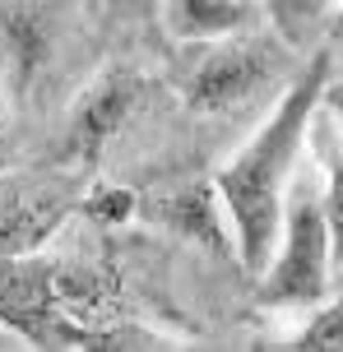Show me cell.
Instances as JSON below:
<instances>
[{
	"label": "cell",
	"mask_w": 343,
	"mask_h": 352,
	"mask_svg": "<svg viewBox=\"0 0 343 352\" xmlns=\"http://www.w3.org/2000/svg\"><path fill=\"white\" fill-rule=\"evenodd\" d=\"M325 297H334V246H329V218L320 204V176L297 172L283 199L278 241L260 269V306L311 311Z\"/></svg>",
	"instance_id": "obj_3"
},
{
	"label": "cell",
	"mask_w": 343,
	"mask_h": 352,
	"mask_svg": "<svg viewBox=\"0 0 343 352\" xmlns=\"http://www.w3.org/2000/svg\"><path fill=\"white\" fill-rule=\"evenodd\" d=\"M292 348H302V352H343V297L339 292L311 306V316L302 320V329L292 334Z\"/></svg>",
	"instance_id": "obj_13"
},
{
	"label": "cell",
	"mask_w": 343,
	"mask_h": 352,
	"mask_svg": "<svg viewBox=\"0 0 343 352\" xmlns=\"http://www.w3.org/2000/svg\"><path fill=\"white\" fill-rule=\"evenodd\" d=\"M84 218H93L98 228H121L130 218H140V195L130 186H107V181H89L79 195V209Z\"/></svg>",
	"instance_id": "obj_12"
},
{
	"label": "cell",
	"mask_w": 343,
	"mask_h": 352,
	"mask_svg": "<svg viewBox=\"0 0 343 352\" xmlns=\"http://www.w3.org/2000/svg\"><path fill=\"white\" fill-rule=\"evenodd\" d=\"M153 84L144 70H135L130 60H111L79 88L70 116H65V135H60V158L65 167H79L84 176L98 172V162L107 158V148L126 135L135 116L148 107Z\"/></svg>",
	"instance_id": "obj_5"
},
{
	"label": "cell",
	"mask_w": 343,
	"mask_h": 352,
	"mask_svg": "<svg viewBox=\"0 0 343 352\" xmlns=\"http://www.w3.org/2000/svg\"><path fill=\"white\" fill-rule=\"evenodd\" d=\"M329 70H334V52L316 47L311 60L297 65V74L274 98L265 125L214 172V190L228 209V223L236 236V264L246 274H260L274 241H278L283 199H288V186L297 176V162L307 148V125L320 107V88H325Z\"/></svg>",
	"instance_id": "obj_1"
},
{
	"label": "cell",
	"mask_w": 343,
	"mask_h": 352,
	"mask_svg": "<svg viewBox=\"0 0 343 352\" xmlns=\"http://www.w3.org/2000/svg\"><path fill=\"white\" fill-rule=\"evenodd\" d=\"M329 37H334V47H343V14H329Z\"/></svg>",
	"instance_id": "obj_16"
},
{
	"label": "cell",
	"mask_w": 343,
	"mask_h": 352,
	"mask_svg": "<svg viewBox=\"0 0 343 352\" xmlns=\"http://www.w3.org/2000/svg\"><path fill=\"white\" fill-rule=\"evenodd\" d=\"M307 144L316 148V162H320V204H325V218H329V246L339 255L343 246V130L320 107H316V116L307 125Z\"/></svg>",
	"instance_id": "obj_10"
},
{
	"label": "cell",
	"mask_w": 343,
	"mask_h": 352,
	"mask_svg": "<svg viewBox=\"0 0 343 352\" xmlns=\"http://www.w3.org/2000/svg\"><path fill=\"white\" fill-rule=\"evenodd\" d=\"M0 329L33 348H102L60 301V255H0Z\"/></svg>",
	"instance_id": "obj_4"
},
{
	"label": "cell",
	"mask_w": 343,
	"mask_h": 352,
	"mask_svg": "<svg viewBox=\"0 0 343 352\" xmlns=\"http://www.w3.org/2000/svg\"><path fill=\"white\" fill-rule=\"evenodd\" d=\"M325 5H329V10H339V14H343V0H325Z\"/></svg>",
	"instance_id": "obj_18"
},
{
	"label": "cell",
	"mask_w": 343,
	"mask_h": 352,
	"mask_svg": "<svg viewBox=\"0 0 343 352\" xmlns=\"http://www.w3.org/2000/svg\"><path fill=\"white\" fill-rule=\"evenodd\" d=\"M89 176L79 167L56 172H0V255L42 250L60 223L79 209Z\"/></svg>",
	"instance_id": "obj_6"
},
{
	"label": "cell",
	"mask_w": 343,
	"mask_h": 352,
	"mask_svg": "<svg viewBox=\"0 0 343 352\" xmlns=\"http://www.w3.org/2000/svg\"><path fill=\"white\" fill-rule=\"evenodd\" d=\"M10 93H5V88H0V172H5V167H10V148H14V140H10Z\"/></svg>",
	"instance_id": "obj_15"
},
{
	"label": "cell",
	"mask_w": 343,
	"mask_h": 352,
	"mask_svg": "<svg viewBox=\"0 0 343 352\" xmlns=\"http://www.w3.org/2000/svg\"><path fill=\"white\" fill-rule=\"evenodd\" d=\"M65 37V0H0V88L23 102Z\"/></svg>",
	"instance_id": "obj_7"
},
{
	"label": "cell",
	"mask_w": 343,
	"mask_h": 352,
	"mask_svg": "<svg viewBox=\"0 0 343 352\" xmlns=\"http://www.w3.org/2000/svg\"><path fill=\"white\" fill-rule=\"evenodd\" d=\"M320 111H325L329 121L343 130V74H334L329 70V79H325V88H320Z\"/></svg>",
	"instance_id": "obj_14"
},
{
	"label": "cell",
	"mask_w": 343,
	"mask_h": 352,
	"mask_svg": "<svg viewBox=\"0 0 343 352\" xmlns=\"http://www.w3.org/2000/svg\"><path fill=\"white\" fill-rule=\"evenodd\" d=\"M297 52L274 33H232L204 42L190 70L181 79V102L195 116H232L260 98H278L283 84L297 74Z\"/></svg>",
	"instance_id": "obj_2"
},
{
	"label": "cell",
	"mask_w": 343,
	"mask_h": 352,
	"mask_svg": "<svg viewBox=\"0 0 343 352\" xmlns=\"http://www.w3.org/2000/svg\"><path fill=\"white\" fill-rule=\"evenodd\" d=\"M140 218L199 246L204 255L236 260V236H232V223H228V209L214 190V176H190V181L140 195Z\"/></svg>",
	"instance_id": "obj_8"
},
{
	"label": "cell",
	"mask_w": 343,
	"mask_h": 352,
	"mask_svg": "<svg viewBox=\"0 0 343 352\" xmlns=\"http://www.w3.org/2000/svg\"><path fill=\"white\" fill-rule=\"evenodd\" d=\"M158 14L177 42L204 47V42L255 28L265 10H260V0H158Z\"/></svg>",
	"instance_id": "obj_9"
},
{
	"label": "cell",
	"mask_w": 343,
	"mask_h": 352,
	"mask_svg": "<svg viewBox=\"0 0 343 352\" xmlns=\"http://www.w3.org/2000/svg\"><path fill=\"white\" fill-rule=\"evenodd\" d=\"M111 5H130V0H111Z\"/></svg>",
	"instance_id": "obj_19"
},
{
	"label": "cell",
	"mask_w": 343,
	"mask_h": 352,
	"mask_svg": "<svg viewBox=\"0 0 343 352\" xmlns=\"http://www.w3.org/2000/svg\"><path fill=\"white\" fill-rule=\"evenodd\" d=\"M334 292L343 297V246H339V255H334Z\"/></svg>",
	"instance_id": "obj_17"
},
{
	"label": "cell",
	"mask_w": 343,
	"mask_h": 352,
	"mask_svg": "<svg viewBox=\"0 0 343 352\" xmlns=\"http://www.w3.org/2000/svg\"><path fill=\"white\" fill-rule=\"evenodd\" d=\"M260 10H265L269 28L288 42L292 52L311 47L329 28V14H334L325 0H260Z\"/></svg>",
	"instance_id": "obj_11"
}]
</instances>
